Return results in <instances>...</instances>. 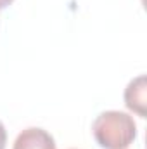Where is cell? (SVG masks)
I'll list each match as a JSON object with an SVG mask.
<instances>
[{
    "label": "cell",
    "instance_id": "cell-2",
    "mask_svg": "<svg viewBox=\"0 0 147 149\" xmlns=\"http://www.w3.org/2000/svg\"><path fill=\"white\" fill-rule=\"evenodd\" d=\"M12 149H57V148H55L54 137L47 130L38 128V127H30L16 137Z\"/></svg>",
    "mask_w": 147,
    "mask_h": 149
},
{
    "label": "cell",
    "instance_id": "cell-1",
    "mask_svg": "<svg viewBox=\"0 0 147 149\" xmlns=\"http://www.w3.org/2000/svg\"><path fill=\"white\" fill-rule=\"evenodd\" d=\"M92 134L101 148L126 149L137 137V123L128 113L104 111L95 118Z\"/></svg>",
    "mask_w": 147,
    "mask_h": 149
},
{
    "label": "cell",
    "instance_id": "cell-5",
    "mask_svg": "<svg viewBox=\"0 0 147 149\" xmlns=\"http://www.w3.org/2000/svg\"><path fill=\"white\" fill-rule=\"evenodd\" d=\"M12 2H14V0H0V10H2V9H5V7H9Z\"/></svg>",
    "mask_w": 147,
    "mask_h": 149
},
{
    "label": "cell",
    "instance_id": "cell-3",
    "mask_svg": "<svg viewBox=\"0 0 147 149\" xmlns=\"http://www.w3.org/2000/svg\"><path fill=\"white\" fill-rule=\"evenodd\" d=\"M146 76L140 74L137 78H133L126 88H125V104L130 111L137 113L140 118H146Z\"/></svg>",
    "mask_w": 147,
    "mask_h": 149
},
{
    "label": "cell",
    "instance_id": "cell-4",
    "mask_svg": "<svg viewBox=\"0 0 147 149\" xmlns=\"http://www.w3.org/2000/svg\"><path fill=\"white\" fill-rule=\"evenodd\" d=\"M5 144H7V132L3 123L0 121V149H5Z\"/></svg>",
    "mask_w": 147,
    "mask_h": 149
}]
</instances>
